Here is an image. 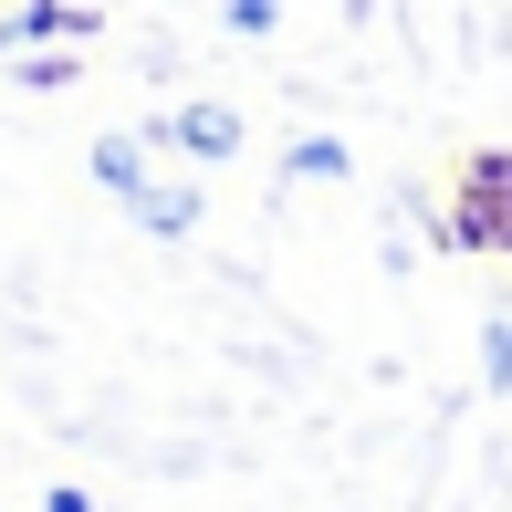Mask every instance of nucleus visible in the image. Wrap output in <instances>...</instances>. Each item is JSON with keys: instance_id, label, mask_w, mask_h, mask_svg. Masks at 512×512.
I'll return each mask as SVG.
<instances>
[{"instance_id": "nucleus-1", "label": "nucleus", "mask_w": 512, "mask_h": 512, "mask_svg": "<svg viewBox=\"0 0 512 512\" xmlns=\"http://www.w3.org/2000/svg\"><path fill=\"white\" fill-rule=\"evenodd\" d=\"M178 136H189L199 157H230V147H241V126H230L220 105H189V115H178Z\"/></svg>"}]
</instances>
